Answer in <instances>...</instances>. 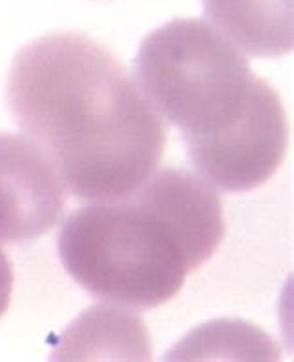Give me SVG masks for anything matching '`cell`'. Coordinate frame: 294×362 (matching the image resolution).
<instances>
[{"label":"cell","instance_id":"4","mask_svg":"<svg viewBox=\"0 0 294 362\" xmlns=\"http://www.w3.org/2000/svg\"><path fill=\"white\" fill-rule=\"evenodd\" d=\"M67 186L30 138L0 132V242L25 243L58 225Z\"/></svg>","mask_w":294,"mask_h":362},{"label":"cell","instance_id":"7","mask_svg":"<svg viewBox=\"0 0 294 362\" xmlns=\"http://www.w3.org/2000/svg\"><path fill=\"white\" fill-rule=\"evenodd\" d=\"M13 293V266L4 249L0 247V317L10 308Z\"/></svg>","mask_w":294,"mask_h":362},{"label":"cell","instance_id":"3","mask_svg":"<svg viewBox=\"0 0 294 362\" xmlns=\"http://www.w3.org/2000/svg\"><path fill=\"white\" fill-rule=\"evenodd\" d=\"M224 236L216 189L171 168L151 175L129 197L71 214L58 253L71 277L103 301L155 308L181 292Z\"/></svg>","mask_w":294,"mask_h":362},{"label":"cell","instance_id":"2","mask_svg":"<svg viewBox=\"0 0 294 362\" xmlns=\"http://www.w3.org/2000/svg\"><path fill=\"white\" fill-rule=\"evenodd\" d=\"M135 73L213 188L251 192L281 168L289 149L281 97L210 23L174 19L147 34Z\"/></svg>","mask_w":294,"mask_h":362},{"label":"cell","instance_id":"6","mask_svg":"<svg viewBox=\"0 0 294 362\" xmlns=\"http://www.w3.org/2000/svg\"><path fill=\"white\" fill-rule=\"evenodd\" d=\"M149 334L138 316L114 307H94L67 327L55 361H149Z\"/></svg>","mask_w":294,"mask_h":362},{"label":"cell","instance_id":"5","mask_svg":"<svg viewBox=\"0 0 294 362\" xmlns=\"http://www.w3.org/2000/svg\"><path fill=\"white\" fill-rule=\"evenodd\" d=\"M203 11L242 54L281 58L293 52V0H203Z\"/></svg>","mask_w":294,"mask_h":362},{"label":"cell","instance_id":"1","mask_svg":"<svg viewBox=\"0 0 294 362\" xmlns=\"http://www.w3.org/2000/svg\"><path fill=\"white\" fill-rule=\"evenodd\" d=\"M16 123L90 204L129 197L159 169L168 130L121 62L84 34L38 37L6 82Z\"/></svg>","mask_w":294,"mask_h":362}]
</instances>
